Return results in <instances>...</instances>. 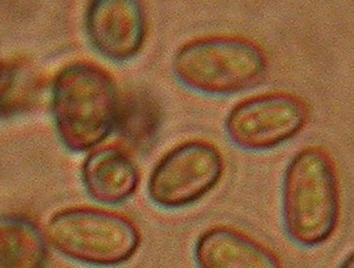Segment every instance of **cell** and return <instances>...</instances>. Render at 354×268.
<instances>
[{
  "mask_svg": "<svg viewBox=\"0 0 354 268\" xmlns=\"http://www.w3.org/2000/svg\"><path fill=\"white\" fill-rule=\"evenodd\" d=\"M160 119L156 99L145 91H132L121 95L113 134L129 151H144L156 140Z\"/></svg>",
  "mask_w": 354,
  "mask_h": 268,
  "instance_id": "obj_11",
  "label": "cell"
},
{
  "mask_svg": "<svg viewBox=\"0 0 354 268\" xmlns=\"http://www.w3.org/2000/svg\"><path fill=\"white\" fill-rule=\"evenodd\" d=\"M44 233L50 247L60 255L97 268L127 263L142 243L140 229L129 217L95 207L57 211L48 218Z\"/></svg>",
  "mask_w": 354,
  "mask_h": 268,
  "instance_id": "obj_4",
  "label": "cell"
},
{
  "mask_svg": "<svg viewBox=\"0 0 354 268\" xmlns=\"http://www.w3.org/2000/svg\"><path fill=\"white\" fill-rule=\"evenodd\" d=\"M83 23L89 46L113 63L136 58L149 34L145 0H88Z\"/></svg>",
  "mask_w": 354,
  "mask_h": 268,
  "instance_id": "obj_7",
  "label": "cell"
},
{
  "mask_svg": "<svg viewBox=\"0 0 354 268\" xmlns=\"http://www.w3.org/2000/svg\"><path fill=\"white\" fill-rule=\"evenodd\" d=\"M337 268H354L353 253H349Z\"/></svg>",
  "mask_w": 354,
  "mask_h": 268,
  "instance_id": "obj_13",
  "label": "cell"
},
{
  "mask_svg": "<svg viewBox=\"0 0 354 268\" xmlns=\"http://www.w3.org/2000/svg\"><path fill=\"white\" fill-rule=\"evenodd\" d=\"M194 259L198 268H283L270 247L227 225H215L201 233Z\"/></svg>",
  "mask_w": 354,
  "mask_h": 268,
  "instance_id": "obj_9",
  "label": "cell"
},
{
  "mask_svg": "<svg viewBox=\"0 0 354 268\" xmlns=\"http://www.w3.org/2000/svg\"><path fill=\"white\" fill-rule=\"evenodd\" d=\"M171 70L177 82L192 93L227 97L261 83L270 59L251 38L214 34L183 44L173 55Z\"/></svg>",
  "mask_w": 354,
  "mask_h": 268,
  "instance_id": "obj_3",
  "label": "cell"
},
{
  "mask_svg": "<svg viewBox=\"0 0 354 268\" xmlns=\"http://www.w3.org/2000/svg\"><path fill=\"white\" fill-rule=\"evenodd\" d=\"M50 245L28 215L0 214V268H46Z\"/></svg>",
  "mask_w": 354,
  "mask_h": 268,
  "instance_id": "obj_10",
  "label": "cell"
},
{
  "mask_svg": "<svg viewBox=\"0 0 354 268\" xmlns=\"http://www.w3.org/2000/svg\"><path fill=\"white\" fill-rule=\"evenodd\" d=\"M44 89L41 75L26 59L3 63L0 72V119H15L34 111Z\"/></svg>",
  "mask_w": 354,
  "mask_h": 268,
  "instance_id": "obj_12",
  "label": "cell"
},
{
  "mask_svg": "<svg viewBox=\"0 0 354 268\" xmlns=\"http://www.w3.org/2000/svg\"><path fill=\"white\" fill-rule=\"evenodd\" d=\"M3 62H0V72H1V68H3Z\"/></svg>",
  "mask_w": 354,
  "mask_h": 268,
  "instance_id": "obj_14",
  "label": "cell"
},
{
  "mask_svg": "<svg viewBox=\"0 0 354 268\" xmlns=\"http://www.w3.org/2000/svg\"><path fill=\"white\" fill-rule=\"evenodd\" d=\"M341 216L335 162L326 150L308 146L290 160L282 184V217L290 240L303 247L328 241Z\"/></svg>",
  "mask_w": 354,
  "mask_h": 268,
  "instance_id": "obj_2",
  "label": "cell"
},
{
  "mask_svg": "<svg viewBox=\"0 0 354 268\" xmlns=\"http://www.w3.org/2000/svg\"><path fill=\"white\" fill-rule=\"evenodd\" d=\"M304 97L290 91H270L242 99L225 121L230 141L240 149L262 152L298 137L310 119Z\"/></svg>",
  "mask_w": 354,
  "mask_h": 268,
  "instance_id": "obj_6",
  "label": "cell"
},
{
  "mask_svg": "<svg viewBox=\"0 0 354 268\" xmlns=\"http://www.w3.org/2000/svg\"><path fill=\"white\" fill-rule=\"evenodd\" d=\"M225 171V157L216 145L189 140L171 148L156 162L148 180V195L160 208H185L216 188Z\"/></svg>",
  "mask_w": 354,
  "mask_h": 268,
  "instance_id": "obj_5",
  "label": "cell"
},
{
  "mask_svg": "<svg viewBox=\"0 0 354 268\" xmlns=\"http://www.w3.org/2000/svg\"><path fill=\"white\" fill-rule=\"evenodd\" d=\"M81 178L87 195L97 204L118 206L136 194L140 173L129 150L121 145H101L87 153Z\"/></svg>",
  "mask_w": 354,
  "mask_h": 268,
  "instance_id": "obj_8",
  "label": "cell"
},
{
  "mask_svg": "<svg viewBox=\"0 0 354 268\" xmlns=\"http://www.w3.org/2000/svg\"><path fill=\"white\" fill-rule=\"evenodd\" d=\"M122 93L111 73L91 61L58 70L50 86L57 135L74 153H88L113 135Z\"/></svg>",
  "mask_w": 354,
  "mask_h": 268,
  "instance_id": "obj_1",
  "label": "cell"
}]
</instances>
